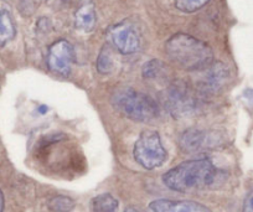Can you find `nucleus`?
I'll list each match as a JSON object with an SVG mask.
<instances>
[{
  "instance_id": "1",
  "label": "nucleus",
  "mask_w": 253,
  "mask_h": 212,
  "mask_svg": "<svg viewBox=\"0 0 253 212\" xmlns=\"http://www.w3.org/2000/svg\"><path fill=\"white\" fill-rule=\"evenodd\" d=\"M218 170L209 159L187 160L163 175V182L176 192H189L212 186L217 181Z\"/></svg>"
},
{
  "instance_id": "2",
  "label": "nucleus",
  "mask_w": 253,
  "mask_h": 212,
  "mask_svg": "<svg viewBox=\"0 0 253 212\" xmlns=\"http://www.w3.org/2000/svg\"><path fill=\"white\" fill-rule=\"evenodd\" d=\"M165 51L172 62L186 71H203L213 62L212 48L189 34L172 35L165 43Z\"/></svg>"
},
{
  "instance_id": "3",
  "label": "nucleus",
  "mask_w": 253,
  "mask_h": 212,
  "mask_svg": "<svg viewBox=\"0 0 253 212\" xmlns=\"http://www.w3.org/2000/svg\"><path fill=\"white\" fill-rule=\"evenodd\" d=\"M111 103L116 111L135 122H152L159 117L157 102L148 94L126 87L114 91Z\"/></svg>"
},
{
  "instance_id": "4",
  "label": "nucleus",
  "mask_w": 253,
  "mask_h": 212,
  "mask_svg": "<svg viewBox=\"0 0 253 212\" xmlns=\"http://www.w3.org/2000/svg\"><path fill=\"white\" fill-rule=\"evenodd\" d=\"M133 155L135 162L147 170L162 167L168 159V153L163 147L160 135L153 130H144L140 133L135 141Z\"/></svg>"
},
{
  "instance_id": "5",
  "label": "nucleus",
  "mask_w": 253,
  "mask_h": 212,
  "mask_svg": "<svg viewBox=\"0 0 253 212\" xmlns=\"http://www.w3.org/2000/svg\"><path fill=\"white\" fill-rule=\"evenodd\" d=\"M75 60L74 46L65 39L55 41L48 47L47 66L53 74L69 76Z\"/></svg>"
},
{
  "instance_id": "6",
  "label": "nucleus",
  "mask_w": 253,
  "mask_h": 212,
  "mask_svg": "<svg viewBox=\"0 0 253 212\" xmlns=\"http://www.w3.org/2000/svg\"><path fill=\"white\" fill-rule=\"evenodd\" d=\"M112 42L122 55H132L140 47V38L134 26L129 23H121L111 31Z\"/></svg>"
},
{
  "instance_id": "7",
  "label": "nucleus",
  "mask_w": 253,
  "mask_h": 212,
  "mask_svg": "<svg viewBox=\"0 0 253 212\" xmlns=\"http://www.w3.org/2000/svg\"><path fill=\"white\" fill-rule=\"evenodd\" d=\"M168 104L172 116L181 117L194 109V99L190 89L181 81L174 82L168 91Z\"/></svg>"
},
{
  "instance_id": "8",
  "label": "nucleus",
  "mask_w": 253,
  "mask_h": 212,
  "mask_svg": "<svg viewBox=\"0 0 253 212\" xmlns=\"http://www.w3.org/2000/svg\"><path fill=\"white\" fill-rule=\"evenodd\" d=\"M153 212H210L204 205L195 201H174V200H155L149 205Z\"/></svg>"
},
{
  "instance_id": "9",
  "label": "nucleus",
  "mask_w": 253,
  "mask_h": 212,
  "mask_svg": "<svg viewBox=\"0 0 253 212\" xmlns=\"http://www.w3.org/2000/svg\"><path fill=\"white\" fill-rule=\"evenodd\" d=\"M97 23L96 6L93 0H81L75 13V26L82 33H91Z\"/></svg>"
},
{
  "instance_id": "10",
  "label": "nucleus",
  "mask_w": 253,
  "mask_h": 212,
  "mask_svg": "<svg viewBox=\"0 0 253 212\" xmlns=\"http://www.w3.org/2000/svg\"><path fill=\"white\" fill-rule=\"evenodd\" d=\"M205 74L203 76L201 86L204 89H211L216 91L220 88L228 79V70L222 62H212L209 67H206Z\"/></svg>"
},
{
  "instance_id": "11",
  "label": "nucleus",
  "mask_w": 253,
  "mask_h": 212,
  "mask_svg": "<svg viewBox=\"0 0 253 212\" xmlns=\"http://www.w3.org/2000/svg\"><path fill=\"white\" fill-rule=\"evenodd\" d=\"M205 141L206 138L204 131L190 129L180 136V148L182 149V152L186 153L198 152L199 149L204 147Z\"/></svg>"
},
{
  "instance_id": "12",
  "label": "nucleus",
  "mask_w": 253,
  "mask_h": 212,
  "mask_svg": "<svg viewBox=\"0 0 253 212\" xmlns=\"http://www.w3.org/2000/svg\"><path fill=\"white\" fill-rule=\"evenodd\" d=\"M16 35L15 24L6 9L0 10V46H5Z\"/></svg>"
},
{
  "instance_id": "13",
  "label": "nucleus",
  "mask_w": 253,
  "mask_h": 212,
  "mask_svg": "<svg viewBox=\"0 0 253 212\" xmlns=\"http://www.w3.org/2000/svg\"><path fill=\"white\" fill-rule=\"evenodd\" d=\"M92 211L93 212H117L118 200L111 194H101L92 200Z\"/></svg>"
},
{
  "instance_id": "14",
  "label": "nucleus",
  "mask_w": 253,
  "mask_h": 212,
  "mask_svg": "<svg viewBox=\"0 0 253 212\" xmlns=\"http://www.w3.org/2000/svg\"><path fill=\"white\" fill-rule=\"evenodd\" d=\"M96 67L97 71L102 75L111 74L112 71H113L114 60L113 55H112L111 47H109L108 45L103 46V48H102L101 52H99L98 57H97Z\"/></svg>"
},
{
  "instance_id": "15",
  "label": "nucleus",
  "mask_w": 253,
  "mask_h": 212,
  "mask_svg": "<svg viewBox=\"0 0 253 212\" xmlns=\"http://www.w3.org/2000/svg\"><path fill=\"white\" fill-rule=\"evenodd\" d=\"M47 206L52 212H70L75 209L76 202L69 196H65V195H57V196L51 197Z\"/></svg>"
},
{
  "instance_id": "16",
  "label": "nucleus",
  "mask_w": 253,
  "mask_h": 212,
  "mask_svg": "<svg viewBox=\"0 0 253 212\" xmlns=\"http://www.w3.org/2000/svg\"><path fill=\"white\" fill-rule=\"evenodd\" d=\"M165 71H167V67L162 61L150 60L149 62H145V65L143 66L142 74L145 80H157L164 76Z\"/></svg>"
},
{
  "instance_id": "17",
  "label": "nucleus",
  "mask_w": 253,
  "mask_h": 212,
  "mask_svg": "<svg viewBox=\"0 0 253 212\" xmlns=\"http://www.w3.org/2000/svg\"><path fill=\"white\" fill-rule=\"evenodd\" d=\"M210 0H175V6L182 13H195L206 5Z\"/></svg>"
},
{
  "instance_id": "18",
  "label": "nucleus",
  "mask_w": 253,
  "mask_h": 212,
  "mask_svg": "<svg viewBox=\"0 0 253 212\" xmlns=\"http://www.w3.org/2000/svg\"><path fill=\"white\" fill-rule=\"evenodd\" d=\"M242 212H253V191L246 196L245 202H243Z\"/></svg>"
},
{
  "instance_id": "19",
  "label": "nucleus",
  "mask_w": 253,
  "mask_h": 212,
  "mask_svg": "<svg viewBox=\"0 0 253 212\" xmlns=\"http://www.w3.org/2000/svg\"><path fill=\"white\" fill-rule=\"evenodd\" d=\"M0 212H4V195L1 190H0Z\"/></svg>"
},
{
  "instance_id": "20",
  "label": "nucleus",
  "mask_w": 253,
  "mask_h": 212,
  "mask_svg": "<svg viewBox=\"0 0 253 212\" xmlns=\"http://www.w3.org/2000/svg\"><path fill=\"white\" fill-rule=\"evenodd\" d=\"M40 112L41 113H46V112H47V107H45V106L40 107Z\"/></svg>"
},
{
  "instance_id": "21",
  "label": "nucleus",
  "mask_w": 253,
  "mask_h": 212,
  "mask_svg": "<svg viewBox=\"0 0 253 212\" xmlns=\"http://www.w3.org/2000/svg\"><path fill=\"white\" fill-rule=\"evenodd\" d=\"M124 212H140V211H138V210L135 209H126Z\"/></svg>"
}]
</instances>
